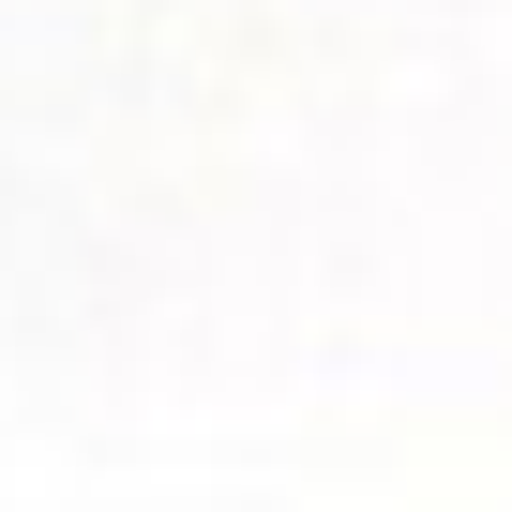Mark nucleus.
<instances>
[]
</instances>
